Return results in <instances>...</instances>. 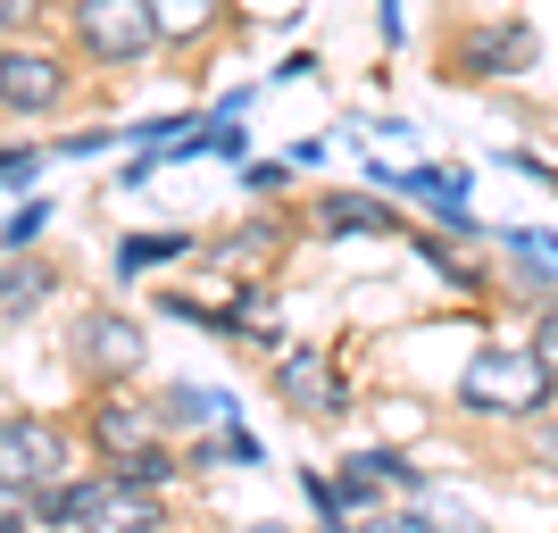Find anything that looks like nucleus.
Wrapping results in <instances>:
<instances>
[{
    "mask_svg": "<svg viewBox=\"0 0 558 533\" xmlns=\"http://www.w3.org/2000/svg\"><path fill=\"white\" fill-rule=\"evenodd\" d=\"M333 492H342V509H350V517H375L392 484L375 475V459H367V450H350V459H342V475H333Z\"/></svg>",
    "mask_w": 558,
    "mask_h": 533,
    "instance_id": "14",
    "label": "nucleus"
},
{
    "mask_svg": "<svg viewBox=\"0 0 558 533\" xmlns=\"http://www.w3.org/2000/svg\"><path fill=\"white\" fill-rule=\"evenodd\" d=\"M525 459L542 475H558V417H525Z\"/></svg>",
    "mask_w": 558,
    "mask_h": 533,
    "instance_id": "19",
    "label": "nucleus"
},
{
    "mask_svg": "<svg viewBox=\"0 0 558 533\" xmlns=\"http://www.w3.org/2000/svg\"><path fill=\"white\" fill-rule=\"evenodd\" d=\"M109 467L125 475V484H142V492H167L175 475H184V467H175V450H159V441H150V450H134V459H109Z\"/></svg>",
    "mask_w": 558,
    "mask_h": 533,
    "instance_id": "18",
    "label": "nucleus"
},
{
    "mask_svg": "<svg viewBox=\"0 0 558 533\" xmlns=\"http://www.w3.org/2000/svg\"><path fill=\"white\" fill-rule=\"evenodd\" d=\"M68 34L93 68H142V59L159 50L150 0H68Z\"/></svg>",
    "mask_w": 558,
    "mask_h": 533,
    "instance_id": "2",
    "label": "nucleus"
},
{
    "mask_svg": "<svg viewBox=\"0 0 558 533\" xmlns=\"http://www.w3.org/2000/svg\"><path fill=\"white\" fill-rule=\"evenodd\" d=\"M0 175H9V201H25V184L43 175V150H25V142H9V167H0Z\"/></svg>",
    "mask_w": 558,
    "mask_h": 533,
    "instance_id": "21",
    "label": "nucleus"
},
{
    "mask_svg": "<svg viewBox=\"0 0 558 533\" xmlns=\"http://www.w3.org/2000/svg\"><path fill=\"white\" fill-rule=\"evenodd\" d=\"M409 251H417L425 267H434V276L450 283V292H484V267H466V258L450 251V242H434V233H409Z\"/></svg>",
    "mask_w": 558,
    "mask_h": 533,
    "instance_id": "15",
    "label": "nucleus"
},
{
    "mask_svg": "<svg viewBox=\"0 0 558 533\" xmlns=\"http://www.w3.org/2000/svg\"><path fill=\"white\" fill-rule=\"evenodd\" d=\"M534 359L558 375V301H542V308H534Z\"/></svg>",
    "mask_w": 558,
    "mask_h": 533,
    "instance_id": "22",
    "label": "nucleus"
},
{
    "mask_svg": "<svg viewBox=\"0 0 558 533\" xmlns=\"http://www.w3.org/2000/svg\"><path fill=\"white\" fill-rule=\"evenodd\" d=\"M359 533H425V509H375L359 517Z\"/></svg>",
    "mask_w": 558,
    "mask_h": 533,
    "instance_id": "23",
    "label": "nucleus"
},
{
    "mask_svg": "<svg viewBox=\"0 0 558 533\" xmlns=\"http://www.w3.org/2000/svg\"><path fill=\"white\" fill-rule=\"evenodd\" d=\"M317 233H400V217L367 192H326L317 201Z\"/></svg>",
    "mask_w": 558,
    "mask_h": 533,
    "instance_id": "10",
    "label": "nucleus"
},
{
    "mask_svg": "<svg viewBox=\"0 0 558 533\" xmlns=\"http://www.w3.org/2000/svg\"><path fill=\"white\" fill-rule=\"evenodd\" d=\"M75 533H159V492L125 484L117 467H93V475H75Z\"/></svg>",
    "mask_w": 558,
    "mask_h": 533,
    "instance_id": "3",
    "label": "nucleus"
},
{
    "mask_svg": "<svg viewBox=\"0 0 558 533\" xmlns=\"http://www.w3.org/2000/svg\"><path fill=\"white\" fill-rule=\"evenodd\" d=\"M0 475L9 484H68V434L43 417H25V409H9V425H0Z\"/></svg>",
    "mask_w": 558,
    "mask_h": 533,
    "instance_id": "7",
    "label": "nucleus"
},
{
    "mask_svg": "<svg viewBox=\"0 0 558 533\" xmlns=\"http://www.w3.org/2000/svg\"><path fill=\"white\" fill-rule=\"evenodd\" d=\"M276 392H283V409L292 417H317V425H342L350 417V384L333 375V359L326 350H276Z\"/></svg>",
    "mask_w": 558,
    "mask_h": 533,
    "instance_id": "6",
    "label": "nucleus"
},
{
    "mask_svg": "<svg viewBox=\"0 0 558 533\" xmlns=\"http://www.w3.org/2000/svg\"><path fill=\"white\" fill-rule=\"evenodd\" d=\"M150 17H159V43H201L226 25V0H150Z\"/></svg>",
    "mask_w": 558,
    "mask_h": 533,
    "instance_id": "12",
    "label": "nucleus"
},
{
    "mask_svg": "<svg viewBox=\"0 0 558 533\" xmlns=\"http://www.w3.org/2000/svg\"><path fill=\"white\" fill-rule=\"evenodd\" d=\"M550 384L558 375L534 359V342L525 350H500V342H484L475 359H466V375H459V409L466 417H542V400H550Z\"/></svg>",
    "mask_w": 558,
    "mask_h": 533,
    "instance_id": "1",
    "label": "nucleus"
},
{
    "mask_svg": "<svg viewBox=\"0 0 558 533\" xmlns=\"http://www.w3.org/2000/svg\"><path fill=\"white\" fill-rule=\"evenodd\" d=\"M276 251H283V226H242V233H226V242H217V258H226V267H267Z\"/></svg>",
    "mask_w": 558,
    "mask_h": 533,
    "instance_id": "17",
    "label": "nucleus"
},
{
    "mask_svg": "<svg viewBox=\"0 0 558 533\" xmlns=\"http://www.w3.org/2000/svg\"><path fill=\"white\" fill-rule=\"evenodd\" d=\"M59 100H68V68H59L50 50H34V43L0 50V109L17 117V125H25V117H50Z\"/></svg>",
    "mask_w": 558,
    "mask_h": 533,
    "instance_id": "8",
    "label": "nucleus"
},
{
    "mask_svg": "<svg viewBox=\"0 0 558 533\" xmlns=\"http://www.w3.org/2000/svg\"><path fill=\"white\" fill-rule=\"evenodd\" d=\"M192 251V233H125L117 242V276L134 283V276H150V267H167V258H184Z\"/></svg>",
    "mask_w": 558,
    "mask_h": 533,
    "instance_id": "13",
    "label": "nucleus"
},
{
    "mask_svg": "<svg viewBox=\"0 0 558 533\" xmlns=\"http://www.w3.org/2000/svg\"><path fill=\"white\" fill-rule=\"evenodd\" d=\"M142 359H150V342L134 334V317H117V308H84L75 317V367L93 384H125V375H142Z\"/></svg>",
    "mask_w": 558,
    "mask_h": 533,
    "instance_id": "5",
    "label": "nucleus"
},
{
    "mask_svg": "<svg viewBox=\"0 0 558 533\" xmlns=\"http://www.w3.org/2000/svg\"><path fill=\"white\" fill-rule=\"evenodd\" d=\"M43 301H50V267H43V258H25V251H9V276H0V317L25 325V308H43Z\"/></svg>",
    "mask_w": 558,
    "mask_h": 533,
    "instance_id": "11",
    "label": "nucleus"
},
{
    "mask_svg": "<svg viewBox=\"0 0 558 533\" xmlns=\"http://www.w3.org/2000/svg\"><path fill=\"white\" fill-rule=\"evenodd\" d=\"M534 59H542V43H534V25H525V17H509V25H475V34H459V43H450V75H459V84L525 75Z\"/></svg>",
    "mask_w": 558,
    "mask_h": 533,
    "instance_id": "4",
    "label": "nucleus"
},
{
    "mask_svg": "<svg viewBox=\"0 0 558 533\" xmlns=\"http://www.w3.org/2000/svg\"><path fill=\"white\" fill-rule=\"evenodd\" d=\"M43 226H50V201H17V209H9V251H34Z\"/></svg>",
    "mask_w": 558,
    "mask_h": 533,
    "instance_id": "20",
    "label": "nucleus"
},
{
    "mask_svg": "<svg viewBox=\"0 0 558 533\" xmlns=\"http://www.w3.org/2000/svg\"><path fill=\"white\" fill-rule=\"evenodd\" d=\"M159 400H93V441H100V459H134V450H150L159 441Z\"/></svg>",
    "mask_w": 558,
    "mask_h": 533,
    "instance_id": "9",
    "label": "nucleus"
},
{
    "mask_svg": "<svg viewBox=\"0 0 558 533\" xmlns=\"http://www.w3.org/2000/svg\"><path fill=\"white\" fill-rule=\"evenodd\" d=\"M159 417H167V425H209V417H233V400L201 392V384H175V392L159 400Z\"/></svg>",
    "mask_w": 558,
    "mask_h": 533,
    "instance_id": "16",
    "label": "nucleus"
},
{
    "mask_svg": "<svg viewBox=\"0 0 558 533\" xmlns=\"http://www.w3.org/2000/svg\"><path fill=\"white\" fill-rule=\"evenodd\" d=\"M43 0H0V25H9V43H25V17H34Z\"/></svg>",
    "mask_w": 558,
    "mask_h": 533,
    "instance_id": "24",
    "label": "nucleus"
}]
</instances>
